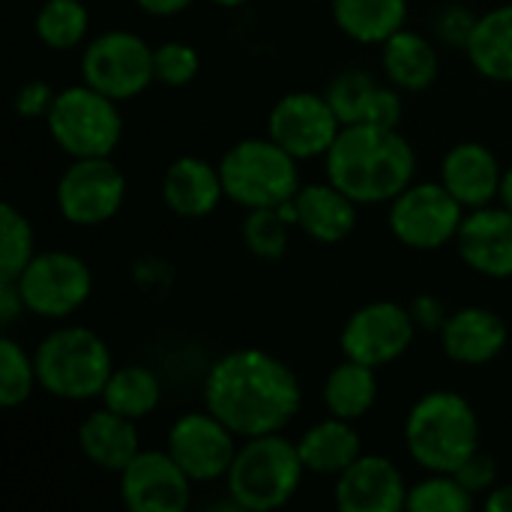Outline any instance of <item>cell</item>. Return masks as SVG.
<instances>
[{"label": "cell", "mask_w": 512, "mask_h": 512, "mask_svg": "<svg viewBox=\"0 0 512 512\" xmlns=\"http://www.w3.org/2000/svg\"><path fill=\"white\" fill-rule=\"evenodd\" d=\"M210 3H216V6H222V9H240V6L249 3V0H210Z\"/></svg>", "instance_id": "44"}, {"label": "cell", "mask_w": 512, "mask_h": 512, "mask_svg": "<svg viewBox=\"0 0 512 512\" xmlns=\"http://www.w3.org/2000/svg\"><path fill=\"white\" fill-rule=\"evenodd\" d=\"M417 324L408 306L396 300H372L351 312L339 333L342 357L366 363L372 369H384L396 363L414 345Z\"/></svg>", "instance_id": "12"}, {"label": "cell", "mask_w": 512, "mask_h": 512, "mask_svg": "<svg viewBox=\"0 0 512 512\" xmlns=\"http://www.w3.org/2000/svg\"><path fill=\"white\" fill-rule=\"evenodd\" d=\"M291 228H297V222H294V207L288 201L282 207L246 210V219L240 225V237H243V246L255 258H261V261H279L288 252Z\"/></svg>", "instance_id": "31"}, {"label": "cell", "mask_w": 512, "mask_h": 512, "mask_svg": "<svg viewBox=\"0 0 512 512\" xmlns=\"http://www.w3.org/2000/svg\"><path fill=\"white\" fill-rule=\"evenodd\" d=\"M480 501L459 483L456 474H426L408 492L411 512H471Z\"/></svg>", "instance_id": "34"}, {"label": "cell", "mask_w": 512, "mask_h": 512, "mask_svg": "<svg viewBox=\"0 0 512 512\" xmlns=\"http://www.w3.org/2000/svg\"><path fill=\"white\" fill-rule=\"evenodd\" d=\"M405 450L426 474H456L480 450V417L456 390L423 393L405 417Z\"/></svg>", "instance_id": "3"}, {"label": "cell", "mask_w": 512, "mask_h": 512, "mask_svg": "<svg viewBox=\"0 0 512 512\" xmlns=\"http://www.w3.org/2000/svg\"><path fill=\"white\" fill-rule=\"evenodd\" d=\"M57 213L75 228L111 222L126 201V177L111 156L69 159L54 189Z\"/></svg>", "instance_id": "11"}, {"label": "cell", "mask_w": 512, "mask_h": 512, "mask_svg": "<svg viewBox=\"0 0 512 512\" xmlns=\"http://www.w3.org/2000/svg\"><path fill=\"white\" fill-rule=\"evenodd\" d=\"M39 387L33 354L12 339L9 333L0 336V405L21 408L30 402L33 390Z\"/></svg>", "instance_id": "33"}, {"label": "cell", "mask_w": 512, "mask_h": 512, "mask_svg": "<svg viewBox=\"0 0 512 512\" xmlns=\"http://www.w3.org/2000/svg\"><path fill=\"white\" fill-rule=\"evenodd\" d=\"M201 72V54L195 45L171 39L153 48V75L162 87H186Z\"/></svg>", "instance_id": "35"}, {"label": "cell", "mask_w": 512, "mask_h": 512, "mask_svg": "<svg viewBox=\"0 0 512 512\" xmlns=\"http://www.w3.org/2000/svg\"><path fill=\"white\" fill-rule=\"evenodd\" d=\"M411 315H414V324L417 330L423 333H441L444 321L450 318V312L444 309V303L435 297V294H417L411 303H408Z\"/></svg>", "instance_id": "39"}, {"label": "cell", "mask_w": 512, "mask_h": 512, "mask_svg": "<svg viewBox=\"0 0 512 512\" xmlns=\"http://www.w3.org/2000/svg\"><path fill=\"white\" fill-rule=\"evenodd\" d=\"M162 402V381L153 369L141 363H126L114 366L105 390H102V405L141 423L147 420Z\"/></svg>", "instance_id": "29"}, {"label": "cell", "mask_w": 512, "mask_h": 512, "mask_svg": "<svg viewBox=\"0 0 512 512\" xmlns=\"http://www.w3.org/2000/svg\"><path fill=\"white\" fill-rule=\"evenodd\" d=\"M498 201L512 210V165L510 168H504V183H501V198H498Z\"/></svg>", "instance_id": "43"}, {"label": "cell", "mask_w": 512, "mask_h": 512, "mask_svg": "<svg viewBox=\"0 0 512 512\" xmlns=\"http://www.w3.org/2000/svg\"><path fill=\"white\" fill-rule=\"evenodd\" d=\"M465 54L483 78L512 84V3L492 6L477 18Z\"/></svg>", "instance_id": "27"}, {"label": "cell", "mask_w": 512, "mask_h": 512, "mask_svg": "<svg viewBox=\"0 0 512 512\" xmlns=\"http://www.w3.org/2000/svg\"><path fill=\"white\" fill-rule=\"evenodd\" d=\"M48 135L51 141L69 156H111L123 138V114L120 102L99 93L96 87L78 81L72 87L57 90L48 114Z\"/></svg>", "instance_id": "7"}, {"label": "cell", "mask_w": 512, "mask_h": 512, "mask_svg": "<svg viewBox=\"0 0 512 512\" xmlns=\"http://www.w3.org/2000/svg\"><path fill=\"white\" fill-rule=\"evenodd\" d=\"M408 492L411 486L393 459L363 453L336 477L333 501L342 512H399L408 510Z\"/></svg>", "instance_id": "16"}, {"label": "cell", "mask_w": 512, "mask_h": 512, "mask_svg": "<svg viewBox=\"0 0 512 512\" xmlns=\"http://www.w3.org/2000/svg\"><path fill=\"white\" fill-rule=\"evenodd\" d=\"M381 69L384 78L402 93H423L438 81L441 57L432 36L402 27L381 45Z\"/></svg>", "instance_id": "24"}, {"label": "cell", "mask_w": 512, "mask_h": 512, "mask_svg": "<svg viewBox=\"0 0 512 512\" xmlns=\"http://www.w3.org/2000/svg\"><path fill=\"white\" fill-rule=\"evenodd\" d=\"M120 498L132 512H186L192 480L168 450H141L120 474Z\"/></svg>", "instance_id": "15"}, {"label": "cell", "mask_w": 512, "mask_h": 512, "mask_svg": "<svg viewBox=\"0 0 512 512\" xmlns=\"http://www.w3.org/2000/svg\"><path fill=\"white\" fill-rule=\"evenodd\" d=\"M441 183L465 210L495 204L501 198L504 168L498 156L480 141L453 144L441 159Z\"/></svg>", "instance_id": "19"}, {"label": "cell", "mask_w": 512, "mask_h": 512, "mask_svg": "<svg viewBox=\"0 0 512 512\" xmlns=\"http://www.w3.org/2000/svg\"><path fill=\"white\" fill-rule=\"evenodd\" d=\"M204 408L237 438L282 432L303 408L297 372L264 348H234L204 375Z\"/></svg>", "instance_id": "1"}, {"label": "cell", "mask_w": 512, "mask_h": 512, "mask_svg": "<svg viewBox=\"0 0 512 512\" xmlns=\"http://www.w3.org/2000/svg\"><path fill=\"white\" fill-rule=\"evenodd\" d=\"M225 201L258 210L282 207L300 189V159L267 138H240L219 159Z\"/></svg>", "instance_id": "6"}, {"label": "cell", "mask_w": 512, "mask_h": 512, "mask_svg": "<svg viewBox=\"0 0 512 512\" xmlns=\"http://www.w3.org/2000/svg\"><path fill=\"white\" fill-rule=\"evenodd\" d=\"M162 201L180 219H204L225 201L219 165L201 156H177L162 174Z\"/></svg>", "instance_id": "21"}, {"label": "cell", "mask_w": 512, "mask_h": 512, "mask_svg": "<svg viewBox=\"0 0 512 512\" xmlns=\"http://www.w3.org/2000/svg\"><path fill=\"white\" fill-rule=\"evenodd\" d=\"M54 96H57V90H54L48 81H42V78H30V81H24V84L15 90L12 108H15V114H18V117H24V120H39V117H45V114H48V108H51Z\"/></svg>", "instance_id": "38"}, {"label": "cell", "mask_w": 512, "mask_h": 512, "mask_svg": "<svg viewBox=\"0 0 512 512\" xmlns=\"http://www.w3.org/2000/svg\"><path fill=\"white\" fill-rule=\"evenodd\" d=\"M21 315H27V306H24V297L18 291V282L0 279V327H3V333H9Z\"/></svg>", "instance_id": "40"}, {"label": "cell", "mask_w": 512, "mask_h": 512, "mask_svg": "<svg viewBox=\"0 0 512 512\" xmlns=\"http://www.w3.org/2000/svg\"><path fill=\"white\" fill-rule=\"evenodd\" d=\"M465 213L468 210L453 198V192L441 180H426L411 183L390 201L387 225L402 246L417 252H435L456 243Z\"/></svg>", "instance_id": "9"}, {"label": "cell", "mask_w": 512, "mask_h": 512, "mask_svg": "<svg viewBox=\"0 0 512 512\" xmlns=\"http://www.w3.org/2000/svg\"><path fill=\"white\" fill-rule=\"evenodd\" d=\"M336 27L360 45H384L408 27V0H330Z\"/></svg>", "instance_id": "26"}, {"label": "cell", "mask_w": 512, "mask_h": 512, "mask_svg": "<svg viewBox=\"0 0 512 512\" xmlns=\"http://www.w3.org/2000/svg\"><path fill=\"white\" fill-rule=\"evenodd\" d=\"M324 96L333 105V111L342 120V126L378 123V126L399 129L402 117H405L402 90L393 87L390 81L384 84L369 69H345V72H339L327 84Z\"/></svg>", "instance_id": "18"}, {"label": "cell", "mask_w": 512, "mask_h": 512, "mask_svg": "<svg viewBox=\"0 0 512 512\" xmlns=\"http://www.w3.org/2000/svg\"><path fill=\"white\" fill-rule=\"evenodd\" d=\"M327 180L336 183L360 207L390 204L402 189L414 183L417 153L411 141L378 123L342 126L333 147L324 156Z\"/></svg>", "instance_id": "2"}, {"label": "cell", "mask_w": 512, "mask_h": 512, "mask_svg": "<svg viewBox=\"0 0 512 512\" xmlns=\"http://www.w3.org/2000/svg\"><path fill=\"white\" fill-rule=\"evenodd\" d=\"M144 15L150 18H174L186 9H192L195 0H132Z\"/></svg>", "instance_id": "41"}, {"label": "cell", "mask_w": 512, "mask_h": 512, "mask_svg": "<svg viewBox=\"0 0 512 512\" xmlns=\"http://www.w3.org/2000/svg\"><path fill=\"white\" fill-rule=\"evenodd\" d=\"M39 390L60 402H93L114 372V357L108 342L81 324L54 327L33 348Z\"/></svg>", "instance_id": "4"}, {"label": "cell", "mask_w": 512, "mask_h": 512, "mask_svg": "<svg viewBox=\"0 0 512 512\" xmlns=\"http://www.w3.org/2000/svg\"><path fill=\"white\" fill-rule=\"evenodd\" d=\"M240 441L213 411L204 408L186 411L171 423L165 450L189 474L192 483H216L228 477Z\"/></svg>", "instance_id": "14"}, {"label": "cell", "mask_w": 512, "mask_h": 512, "mask_svg": "<svg viewBox=\"0 0 512 512\" xmlns=\"http://www.w3.org/2000/svg\"><path fill=\"white\" fill-rule=\"evenodd\" d=\"M297 231H303L315 243H342L357 228L360 204L348 198L336 183H312L300 186L291 198Z\"/></svg>", "instance_id": "22"}, {"label": "cell", "mask_w": 512, "mask_h": 512, "mask_svg": "<svg viewBox=\"0 0 512 512\" xmlns=\"http://www.w3.org/2000/svg\"><path fill=\"white\" fill-rule=\"evenodd\" d=\"M483 507L489 512H512V483H498L483 498Z\"/></svg>", "instance_id": "42"}, {"label": "cell", "mask_w": 512, "mask_h": 512, "mask_svg": "<svg viewBox=\"0 0 512 512\" xmlns=\"http://www.w3.org/2000/svg\"><path fill=\"white\" fill-rule=\"evenodd\" d=\"M456 252L465 267L486 279H512V210L486 204L465 213L456 234Z\"/></svg>", "instance_id": "17"}, {"label": "cell", "mask_w": 512, "mask_h": 512, "mask_svg": "<svg viewBox=\"0 0 512 512\" xmlns=\"http://www.w3.org/2000/svg\"><path fill=\"white\" fill-rule=\"evenodd\" d=\"M27 315L63 321L75 315L93 294V273L87 261L69 249H42L15 279Z\"/></svg>", "instance_id": "10"}, {"label": "cell", "mask_w": 512, "mask_h": 512, "mask_svg": "<svg viewBox=\"0 0 512 512\" xmlns=\"http://www.w3.org/2000/svg\"><path fill=\"white\" fill-rule=\"evenodd\" d=\"M441 348L459 366H486L507 348V324L486 306H462L441 327Z\"/></svg>", "instance_id": "20"}, {"label": "cell", "mask_w": 512, "mask_h": 512, "mask_svg": "<svg viewBox=\"0 0 512 512\" xmlns=\"http://www.w3.org/2000/svg\"><path fill=\"white\" fill-rule=\"evenodd\" d=\"M456 477H459V483L480 501V498H486V495L498 486V462H495L489 453L477 450V453L456 471Z\"/></svg>", "instance_id": "37"}, {"label": "cell", "mask_w": 512, "mask_h": 512, "mask_svg": "<svg viewBox=\"0 0 512 512\" xmlns=\"http://www.w3.org/2000/svg\"><path fill=\"white\" fill-rule=\"evenodd\" d=\"M36 234L30 219L12 204H0V279H18L36 255Z\"/></svg>", "instance_id": "32"}, {"label": "cell", "mask_w": 512, "mask_h": 512, "mask_svg": "<svg viewBox=\"0 0 512 512\" xmlns=\"http://www.w3.org/2000/svg\"><path fill=\"white\" fill-rule=\"evenodd\" d=\"M78 69H81L84 84L96 87L99 93L117 102L135 99L150 84H156L153 45L135 30H123V27L96 33L84 45Z\"/></svg>", "instance_id": "8"}, {"label": "cell", "mask_w": 512, "mask_h": 512, "mask_svg": "<svg viewBox=\"0 0 512 512\" xmlns=\"http://www.w3.org/2000/svg\"><path fill=\"white\" fill-rule=\"evenodd\" d=\"M321 399H324L327 414L351 420V423L363 420L378 402V369L345 357L339 366L327 372Z\"/></svg>", "instance_id": "28"}, {"label": "cell", "mask_w": 512, "mask_h": 512, "mask_svg": "<svg viewBox=\"0 0 512 512\" xmlns=\"http://www.w3.org/2000/svg\"><path fill=\"white\" fill-rule=\"evenodd\" d=\"M477 12L465 3H444L435 15H432V39L447 45V48H468L471 33L477 27Z\"/></svg>", "instance_id": "36"}, {"label": "cell", "mask_w": 512, "mask_h": 512, "mask_svg": "<svg viewBox=\"0 0 512 512\" xmlns=\"http://www.w3.org/2000/svg\"><path fill=\"white\" fill-rule=\"evenodd\" d=\"M297 450L306 465V474L339 477L351 462L363 456V438L351 420L330 414L297 438Z\"/></svg>", "instance_id": "25"}, {"label": "cell", "mask_w": 512, "mask_h": 512, "mask_svg": "<svg viewBox=\"0 0 512 512\" xmlns=\"http://www.w3.org/2000/svg\"><path fill=\"white\" fill-rule=\"evenodd\" d=\"M36 39L51 51H72L90 33V12L84 0H42L33 15Z\"/></svg>", "instance_id": "30"}, {"label": "cell", "mask_w": 512, "mask_h": 512, "mask_svg": "<svg viewBox=\"0 0 512 512\" xmlns=\"http://www.w3.org/2000/svg\"><path fill=\"white\" fill-rule=\"evenodd\" d=\"M78 450L99 471L120 474L141 453L138 423L102 405L81 420Z\"/></svg>", "instance_id": "23"}, {"label": "cell", "mask_w": 512, "mask_h": 512, "mask_svg": "<svg viewBox=\"0 0 512 512\" xmlns=\"http://www.w3.org/2000/svg\"><path fill=\"white\" fill-rule=\"evenodd\" d=\"M339 132L342 120L324 93L291 90L279 96L267 114V135L300 162L324 159Z\"/></svg>", "instance_id": "13"}, {"label": "cell", "mask_w": 512, "mask_h": 512, "mask_svg": "<svg viewBox=\"0 0 512 512\" xmlns=\"http://www.w3.org/2000/svg\"><path fill=\"white\" fill-rule=\"evenodd\" d=\"M303 474L306 465L300 459L297 441H288L282 432L255 435L240 441L225 477V492L240 510H279L297 495Z\"/></svg>", "instance_id": "5"}]
</instances>
